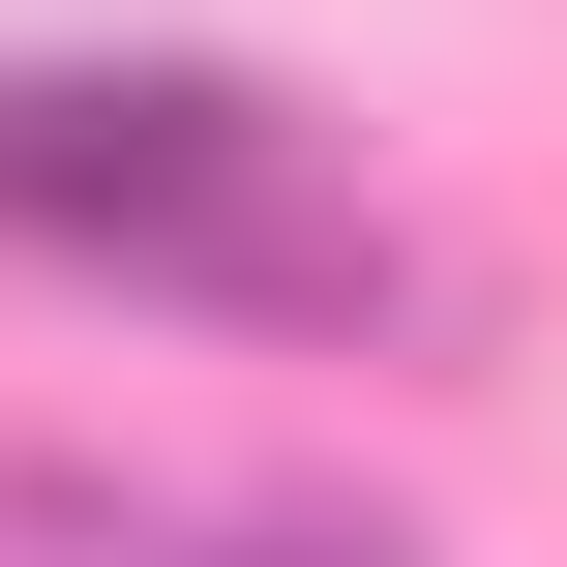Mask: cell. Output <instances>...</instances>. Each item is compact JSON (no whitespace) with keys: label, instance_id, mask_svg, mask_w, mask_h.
<instances>
[{"label":"cell","instance_id":"3957f363","mask_svg":"<svg viewBox=\"0 0 567 567\" xmlns=\"http://www.w3.org/2000/svg\"><path fill=\"white\" fill-rule=\"evenodd\" d=\"M179 567H419V538H389V508H329V478H299V508H209V538H179Z\"/></svg>","mask_w":567,"mask_h":567},{"label":"cell","instance_id":"6da1fadb","mask_svg":"<svg viewBox=\"0 0 567 567\" xmlns=\"http://www.w3.org/2000/svg\"><path fill=\"white\" fill-rule=\"evenodd\" d=\"M0 239L239 299V329H359L389 299V239L329 209V120L269 60H0Z\"/></svg>","mask_w":567,"mask_h":567},{"label":"cell","instance_id":"7a4b0ae2","mask_svg":"<svg viewBox=\"0 0 567 567\" xmlns=\"http://www.w3.org/2000/svg\"><path fill=\"white\" fill-rule=\"evenodd\" d=\"M0 567H179V538L120 508V449H0Z\"/></svg>","mask_w":567,"mask_h":567}]
</instances>
